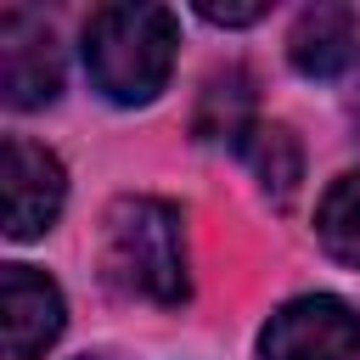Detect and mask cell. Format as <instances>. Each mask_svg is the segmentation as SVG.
I'll return each mask as SVG.
<instances>
[{
	"label": "cell",
	"instance_id": "cell-1",
	"mask_svg": "<svg viewBox=\"0 0 360 360\" xmlns=\"http://www.w3.org/2000/svg\"><path fill=\"white\" fill-rule=\"evenodd\" d=\"M174 45H180V22L169 6L118 0L84 22V68H90L96 90L124 107H141L169 84Z\"/></svg>",
	"mask_w": 360,
	"mask_h": 360
},
{
	"label": "cell",
	"instance_id": "cell-2",
	"mask_svg": "<svg viewBox=\"0 0 360 360\" xmlns=\"http://www.w3.org/2000/svg\"><path fill=\"white\" fill-rule=\"evenodd\" d=\"M101 264L107 281L129 298L146 304H186L191 281H186V236H180V214L158 197H118L107 208V231H101Z\"/></svg>",
	"mask_w": 360,
	"mask_h": 360
},
{
	"label": "cell",
	"instance_id": "cell-3",
	"mask_svg": "<svg viewBox=\"0 0 360 360\" xmlns=\"http://www.w3.org/2000/svg\"><path fill=\"white\" fill-rule=\"evenodd\" d=\"M259 360H360V315L332 292H304L264 321Z\"/></svg>",
	"mask_w": 360,
	"mask_h": 360
},
{
	"label": "cell",
	"instance_id": "cell-4",
	"mask_svg": "<svg viewBox=\"0 0 360 360\" xmlns=\"http://www.w3.org/2000/svg\"><path fill=\"white\" fill-rule=\"evenodd\" d=\"M0 191H6V236L34 242L56 225L62 197H68V174L45 146L11 135L6 152H0Z\"/></svg>",
	"mask_w": 360,
	"mask_h": 360
},
{
	"label": "cell",
	"instance_id": "cell-5",
	"mask_svg": "<svg viewBox=\"0 0 360 360\" xmlns=\"http://www.w3.org/2000/svg\"><path fill=\"white\" fill-rule=\"evenodd\" d=\"M0 90H6V107L17 112L45 107L62 90V51H56L51 22L17 6L0 11Z\"/></svg>",
	"mask_w": 360,
	"mask_h": 360
},
{
	"label": "cell",
	"instance_id": "cell-6",
	"mask_svg": "<svg viewBox=\"0 0 360 360\" xmlns=\"http://www.w3.org/2000/svg\"><path fill=\"white\" fill-rule=\"evenodd\" d=\"M62 292L51 276L34 264H6L0 270V332H6V360H39L56 332H62Z\"/></svg>",
	"mask_w": 360,
	"mask_h": 360
},
{
	"label": "cell",
	"instance_id": "cell-7",
	"mask_svg": "<svg viewBox=\"0 0 360 360\" xmlns=\"http://www.w3.org/2000/svg\"><path fill=\"white\" fill-rule=\"evenodd\" d=\"M354 51H360V17L349 6H332V0L298 11L292 34H287V56L309 79H338L354 62Z\"/></svg>",
	"mask_w": 360,
	"mask_h": 360
},
{
	"label": "cell",
	"instance_id": "cell-8",
	"mask_svg": "<svg viewBox=\"0 0 360 360\" xmlns=\"http://www.w3.org/2000/svg\"><path fill=\"white\" fill-rule=\"evenodd\" d=\"M236 152H242L248 169L259 174L264 197H270L276 208H287L292 191H298V180H304V146H298V135H292L287 124H253Z\"/></svg>",
	"mask_w": 360,
	"mask_h": 360
},
{
	"label": "cell",
	"instance_id": "cell-9",
	"mask_svg": "<svg viewBox=\"0 0 360 360\" xmlns=\"http://www.w3.org/2000/svg\"><path fill=\"white\" fill-rule=\"evenodd\" d=\"M253 79L242 68H225L202 84V101H197V135L202 141H231L242 146L248 129H253Z\"/></svg>",
	"mask_w": 360,
	"mask_h": 360
},
{
	"label": "cell",
	"instance_id": "cell-10",
	"mask_svg": "<svg viewBox=\"0 0 360 360\" xmlns=\"http://www.w3.org/2000/svg\"><path fill=\"white\" fill-rule=\"evenodd\" d=\"M315 236L338 264L360 270V169H349L326 186V197L315 208Z\"/></svg>",
	"mask_w": 360,
	"mask_h": 360
},
{
	"label": "cell",
	"instance_id": "cell-11",
	"mask_svg": "<svg viewBox=\"0 0 360 360\" xmlns=\"http://www.w3.org/2000/svg\"><path fill=\"white\" fill-rule=\"evenodd\" d=\"M197 11H202L208 22H225V28H242V22H259V17H264L259 0H253V6H214V0H202Z\"/></svg>",
	"mask_w": 360,
	"mask_h": 360
}]
</instances>
